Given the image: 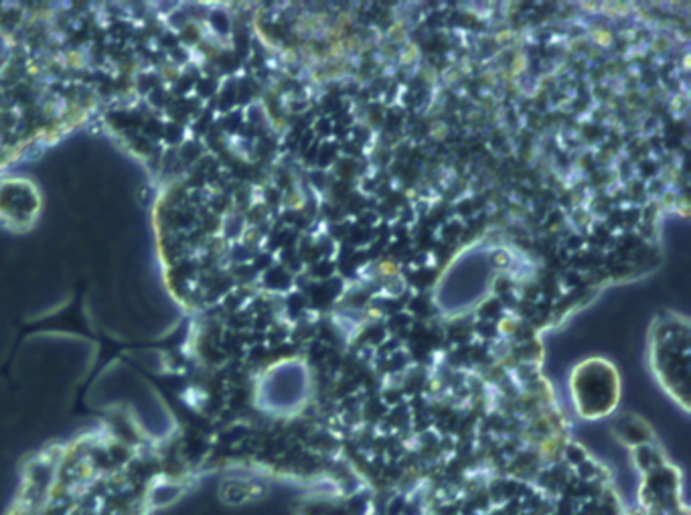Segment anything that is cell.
I'll list each match as a JSON object with an SVG mask.
<instances>
[{"instance_id":"cell-1","label":"cell","mask_w":691,"mask_h":515,"mask_svg":"<svg viewBox=\"0 0 691 515\" xmlns=\"http://www.w3.org/2000/svg\"><path fill=\"white\" fill-rule=\"evenodd\" d=\"M191 481L177 451L97 426L32 456L6 515H150Z\"/></svg>"}]
</instances>
